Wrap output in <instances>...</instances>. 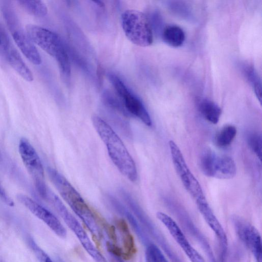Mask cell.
<instances>
[{
	"label": "cell",
	"instance_id": "cell-11",
	"mask_svg": "<svg viewBox=\"0 0 262 262\" xmlns=\"http://www.w3.org/2000/svg\"><path fill=\"white\" fill-rule=\"evenodd\" d=\"M195 203L200 213L217 238L220 262H225L228 250V239L226 232L206 199L197 201Z\"/></svg>",
	"mask_w": 262,
	"mask_h": 262
},
{
	"label": "cell",
	"instance_id": "cell-6",
	"mask_svg": "<svg viewBox=\"0 0 262 262\" xmlns=\"http://www.w3.org/2000/svg\"><path fill=\"white\" fill-rule=\"evenodd\" d=\"M169 146L174 169L186 190L195 201L206 199L200 183L190 170L179 147L172 140L169 141Z\"/></svg>",
	"mask_w": 262,
	"mask_h": 262
},
{
	"label": "cell",
	"instance_id": "cell-9",
	"mask_svg": "<svg viewBox=\"0 0 262 262\" xmlns=\"http://www.w3.org/2000/svg\"><path fill=\"white\" fill-rule=\"evenodd\" d=\"M156 216L191 262H206L203 257L190 244L182 229L172 218L160 211L157 213Z\"/></svg>",
	"mask_w": 262,
	"mask_h": 262
},
{
	"label": "cell",
	"instance_id": "cell-8",
	"mask_svg": "<svg viewBox=\"0 0 262 262\" xmlns=\"http://www.w3.org/2000/svg\"><path fill=\"white\" fill-rule=\"evenodd\" d=\"M234 230L241 242L251 252L257 262H261V236L252 225L238 216L232 218Z\"/></svg>",
	"mask_w": 262,
	"mask_h": 262
},
{
	"label": "cell",
	"instance_id": "cell-7",
	"mask_svg": "<svg viewBox=\"0 0 262 262\" xmlns=\"http://www.w3.org/2000/svg\"><path fill=\"white\" fill-rule=\"evenodd\" d=\"M26 31L32 42L55 58L66 48L59 36L47 29L28 24L26 27Z\"/></svg>",
	"mask_w": 262,
	"mask_h": 262
},
{
	"label": "cell",
	"instance_id": "cell-24",
	"mask_svg": "<svg viewBox=\"0 0 262 262\" xmlns=\"http://www.w3.org/2000/svg\"><path fill=\"white\" fill-rule=\"evenodd\" d=\"M145 256L147 262H169L162 251L154 244L147 246Z\"/></svg>",
	"mask_w": 262,
	"mask_h": 262
},
{
	"label": "cell",
	"instance_id": "cell-14",
	"mask_svg": "<svg viewBox=\"0 0 262 262\" xmlns=\"http://www.w3.org/2000/svg\"><path fill=\"white\" fill-rule=\"evenodd\" d=\"M118 95L130 116H133L139 118L147 126L151 125L150 116L144 105L138 98L130 92L127 88Z\"/></svg>",
	"mask_w": 262,
	"mask_h": 262
},
{
	"label": "cell",
	"instance_id": "cell-12",
	"mask_svg": "<svg viewBox=\"0 0 262 262\" xmlns=\"http://www.w3.org/2000/svg\"><path fill=\"white\" fill-rule=\"evenodd\" d=\"M174 212L183 229L201 247L209 262H218L207 238L188 214L181 208L174 209Z\"/></svg>",
	"mask_w": 262,
	"mask_h": 262
},
{
	"label": "cell",
	"instance_id": "cell-15",
	"mask_svg": "<svg viewBox=\"0 0 262 262\" xmlns=\"http://www.w3.org/2000/svg\"><path fill=\"white\" fill-rule=\"evenodd\" d=\"M12 35L15 42L24 55L34 64H40L42 60L39 53L27 35L20 30H13Z\"/></svg>",
	"mask_w": 262,
	"mask_h": 262
},
{
	"label": "cell",
	"instance_id": "cell-26",
	"mask_svg": "<svg viewBox=\"0 0 262 262\" xmlns=\"http://www.w3.org/2000/svg\"><path fill=\"white\" fill-rule=\"evenodd\" d=\"M247 143L251 150L261 161L262 154V139L261 134L257 133H252L249 134L247 137Z\"/></svg>",
	"mask_w": 262,
	"mask_h": 262
},
{
	"label": "cell",
	"instance_id": "cell-10",
	"mask_svg": "<svg viewBox=\"0 0 262 262\" xmlns=\"http://www.w3.org/2000/svg\"><path fill=\"white\" fill-rule=\"evenodd\" d=\"M17 198L32 214L45 223L57 235L62 238L67 236L66 228L52 212L25 194H18Z\"/></svg>",
	"mask_w": 262,
	"mask_h": 262
},
{
	"label": "cell",
	"instance_id": "cell-18",
	"mask_svg": "<svg viewBox=\"0 0 262 262\" xmlns=\"http://www.w3.org/2000/svg\"><path fill=\"white\" fill-rule=\"evenodd\" d=\"M198 108L202 116L208 122L216 124L219 121L221 108L213 101L207 99H202L198 102Z\"/></svg>",
	"mask_w": 262,
	"mask_h": 262
},
{
	"label": "cell",
	"instance_id": "cell-25",
	"mask_svg": "<svg viewBox=\"0 0 262 262\" xmlns=\"http://www.w3.org/2000/svg\"><path fill=\"white\" fill-rule=\"evenodd\" d=\"M63 77L70 79L71 76V64L66 49L62 51L55 58Z\"/></svg>",
	"mask_w": 262,
	"mask_h": 262
},
{
	"label": "cell",
	"instance_id": "cell-4",
	"mask_svg": "<svg viewBox=\"0 0 262 262\" xmlns=\"http://www.w3.org/2000/svg\"><path fill=\"white\" fill-rule=\"evenodd\" d=\"M199 167L205 176L220 179H230L236 173V166L230 157L204 150L199 158Z\"/></svg>",
	"mask_w": 262,
	"mask_h": 262
},
{
	"label": "cell",
	"instance_id": "cell-16",
	"mask_svg": "<svg viewBox=\"0 0 262 262\" xmlns=\"http://www.w3.org/2000/svg\"><path fill=\"white\" fill-rule=\"evenodd\" d=\"M71 208L82 220L92 234L98 239H101L102 232L96 219L83 199L74 204Z\"/></svg>",
	"mask_w": 262,
	"mask_h": 262
},
{
	"label": "cell",
	"instance_id": "cell-17",
	"mask_svg": "<svg viewBox=\"0 0 262 262\" xmlns=\"http://www.w3.org/2000/svg\"><path fill=\"white\" fill-rule=\"evenodd\" d=\"M6 56L8 62L12 68L24 79L28 82L33 80V75L25 62L21 58L18 52L6 43Z\"/></svg>",
	"mask_w": 262,
	"mask_h": 262
},
{
	"label": "cell",
	"instance_id": "cell-21",
	"mask_svg": "<svg viewBox=\"0 0 262 262\" xmlns=\"http://www.w3.org/2000/svg\"><path fill=\"white\" fill-rule=\"evenodd\" d=\"M21 7L29 13L37 17H43L48 13V8L41 1H19Z\"/></svg>",
	"mask_w": 262,
	"mask_h": 262
},
{
	"label": "cell",
	"instance_id": "cell-22",
	"mask_svg": "<svg viewBox=\"0 0 262 262\" xmlns=\"http://www.w3.org/2000/svg\"><path fill=\"white\" fill-rule=\"evenodd\" d=\"M105 105L125 116H130L126 110L122 101L110 91H105L102 95Z\"/></svg>",
	"mask_w": 262,
	"mask_h": 262
},
{
	"label": "cell",
	"instance_id": "cell-32",
	"mask_svg": "<svg viewBox=\"0 0 262 262\" xmlns=\"http://www.w3.org/2000/svg\"><path fill=\"white\" fill-rule=\"evenodd\" d=\"M118 258V261L119 262H124L121 259H120L119 257Z\"/></svg>",
	"mask_w": 262,
	"mask_h": 262
},
{
	"label": "cell",
	"instance_id": "cell-3",
	"mask_svg": "<svg viewBox=\"0 0 262 262\" xmlns=\"http://www.w3.org/2000/svg\"><path fill=\"white\" fill-rule=\"evenodd\" d=\"M49 198L66 224L76 235L81 245L95 262H107L95 247L88 235L76 219L68 210L61 201L52 192L48 191Z\"/></svg>",
	"mask_w": 262,
	"mask_h": 262
},
{
	"label": "cell",
	"instance_id": "cell-13",
	"mask_svg": "<svg viewBox=\"0 0 262 262\" xmlns=\"http://www.w3.org/2000/svg\"><path fill=\"white\" fill-rule=\"evenodd\" d=\"M49 177L62 198L71 207L74 203L82 200L79 193L67 180L55 169H47Z\"/></svg>",
	"mask_w": 262,
	"mask_h": 262
},
{
	"label": "cell",
	"instance_id": "cell-30",
	"mask_svg": "<svg viewBox=\"0 0 262 262\" xmlns=\"http://www.w3.org/2000/svg\"><path fill=\"white\" fill-rule=\"evenodd\" d=\"M94 3L96 4L99 7L104 9V4L101 2V1H93Z\"/></svg>",
	"mask_w": 262,
	"mask_h": 262
},
{
	"label": "cell",
	"instance_id": "cell-2",
	"mask_svg": "<svg viewBox=\"0 0 262 262\" xmlns=\"http://www.w3.org/2000/svg\"><path fill=\"white\" fill-rule=\"evenodd\" d=\"M122 27L127 38L140 47H147L153 41V33L150 21L143 12L127 10L121 16Z\"/></svg>",
	"mask_w": 262,
	"mask_h": 262
},
{
	"label": "cell",
	"instance_id": "cell-28",
	"mask_svg": "<svg viewBox=\"0 0 262 262\" xmlns=\"http://www.w3.org/2000/svg\"><path fill=\"white\" fill-rule=\"evenodd\" d=\"M30 245L39 262H53L50 256L33 241Z\"/></svg>",
	"mask_w": 262,
	"mask_h": 262
},
{
	"label": "cell",
	"instance_id": "cell-31",
	"mask_svg": "<svg viewBox=\"0 0 262 262\" xmlns=\"http://www.w3.org/2000/svg\"><path fill=\"white\" fill-rule=\"evenodd\" d=\"M3 42V37L0 34V45Z\"/></svg>",
	"mask_w": 262,
	"mask_h": 262
},
{
	"label": "cell",
	"instance_id": "cell-29",
	"mask_svg": "<svg viewBox=\"0 0 262 262\" xmlns=\"http://www.w3.org/2000/svg\"><path fill=\"white\" fill-rule=\"evenodd\" d=\"M0 198L7 205L13 207L14 205V202L8 195L0 183Z\"/></svg>",
	"mask_w": 262,
	"mask_h": 262
},
{
	"label": "cell",
	"instance_id": "cell-20",
	"mask_svg": "<svg viewBox=\"0 0 262 262\" xmlns=\"http://www.w3.org/2000/svg\"><path fill=\"white\" fill-rule=\"evenodd\" d=\"M236 132V128L233 125H227L224 126L215 136V144L220 147L229 146L234 140Z\"/></svg>",
	"mask_w": 262,
	"mask_h": 262
},
{
	"label": "cell",
	"instance_id": "cell-19",
	"mask_svg": "<svg viewBox=\"0 0 262 262\" xmlns=\"http://www.w3.org/2000/svg\"><path fill=\"white\" fill-rule=\"evenodd\" d=\"M161 36L165 43L173 47L182 46L185 39L184 31L176 25H169L164 28Z\"/></svg>",
	"mask_w": 262,
	"mask_h": 262
},
{
	"label": "cell",
	"instance_id": "cell-1",
	"mask_svg": "<svg viewBox=\"0 0 262 262\" xmlns=\"http://www.w3.org/2000/svg\"><path fill=\"white\" fill-rule=\"evenodd\" d=\"M93 125L105 144L108 155L118 170L132 182L137 179L135 163L123 142L112 127L98 116L92 117Z\"/></svg>",
	"mask_w": 262,
	"mask_h": 262
},
{
	"label": "cell",
	"instance_id": "cell-5",
	"mask_svg": "<svg viewBox=\"0 0 262 262\" xmlns=\"http://www.w3.org/2000/svg\"><path fill=\"white\" fill-rule=\"evenodd\" d=\"M18 150L22 161L31 176L38 193L42 198L47 199L48 189L44 182V170L36 151L25 138L20 139Z\"/></svg>",
	"mask_w": 262,
	"mask_h": 262
},
{
	"label": "cell",
	"instance_id": "cell-23",
	"mask_svg": "<svg viewBox=\"0 0 262 262\" xmlns=\"http://www.w3.org/2000/svg\"><path fill=\"white\" fill-rule=\"evenodd\" d=\"M245 74L249 81L252 84L257 98L261 103V86L260 80L254 68L250 66H247L244 69Z\"/></svg>",
	"mask_w": 262,
	"mask_h": 262
},
{
	"label": "cell",
	"instance_id": "cell-27",
	"mask_svg": "<svg viewBox=\"0 0 262 262\" xmlns=\"http://www.w3.org/2000/svg\"><path fill=\"white\" fill-rule=\"evenodd\" d=\"M172 12L183 17L189 18L191 16L189 7L181 1H171L168 4Z\"/></svg>",
	"mask_w": 262,
	"mask_h": 262
}]
</instances>
